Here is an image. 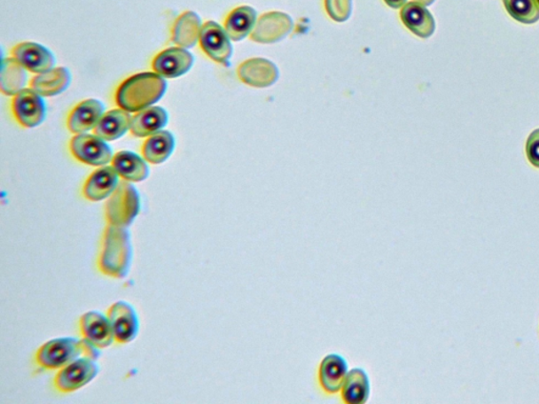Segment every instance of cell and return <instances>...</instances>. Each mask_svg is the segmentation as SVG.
Returning <instances> with one entry per match:
<instances>
[{"label":"cell","mask_w":539,"mask_h":404,"mask_svg":"<svg viewBox=\"0 0 539 404\" xmlns=\"http://www.w3.org/2000/svg\"><path fill=\"white\" fill-rule=\"evenodd\" d=\"M111 166L122 181L142 183L150 175L148 161L131 151H121L113 156Z\"/></svg>","instance_id":"cell-19"},{"label":"cell","mask_w":539,"mask_h":404,"mask_svg":"<svg viewBox=\"0 0 539 404\" xmlns=\"http://www.w3.org/2000/svg\"><path fill=\"white\" fill-rule=\"evenodd\" d=\"M142 209L140 195L131 183L121 181L115 192L106 199L105 221L111 226L129 228L137 218Z\"/></svg>","instance_id":"cell-3"},{"label":"cell","mask_w":539,"mask_h":404,"mask_svg":"<svg viewBox=\"0 0 539 404\" xmlns=\"http://www.w3.org/2000/svg\"><path fill=\"white\" fill-rule=\"evenodd\" d=\"M80 330L83 339L100 350L105 349L115 341L108 315L98 311L83 314L80 319Z\"/></svg>","instance_id":"cell-14"},{"label":"cell","mask_w":539,"mask_h":404,"mask_svg":"<svg viewBox=\"0 0 539 404\" xmlns=\"http://www.w3.org/2000/svg\"><path fill=\"white\" fill-rule=\"evenodd\" d=\"M387 7L392 9H402L404 4L408 3V0H384Z\"/></svg>","instance_id":"cell-31"},{"label":"cell","mask_w":539,"mask_h":404,"mask_svg":"<svg viewBox=\"0 0 539 404\" xmlns=\"http://www.w3.org/2000/svg\"><path fill=\"white\" fill-rule=\"evenodd\" d=\"M11 55L33 74H43L54 69L56 60L49 49L36 43H21L11 50Z\"/></svg>","instance_id":"cell-12"},{"label":"cell","mask_w":539,"mask_h":404,"mask_svg":"<svg viewBox=\"0 0 539 404\" xmlns=\"http://www.w3.org/2000/svg\"><path fill=\"white\" fill-rule=\"evenodd\" d=\"M231 42L226 29L217 22L209 20L202 25L200 48L215 63L229 66L233 54Z\"/></svg>","instance_id":"cell-8"},{"label":"cell","mask_w":539,"mask_h":404,"mask_svg":"<svg viewBox=\"0 0 539 404\" xmlns=\"http://www.w3.org/2000/svg\"><path fill=\"white\" fill-rule=\"evenodd\" d=\"M201 19L193 11H185L174 21L171 41L177 47L191 49L199 43Z\"/></svg>","instance_id":"cell-20"},{"label":"cell","mask_w":539,"mask_h":404,"mask_svg":"<svg viewBox=\"0 0 539 404\" xmlns=\"http://www.w3.org/2000/svg\"><path fill=\"white\" fill-rule=\"evenodd\" d=\"M257 19L255 9L249 5H240L228 14L223 27L232 42H241L251 35Z\"/></svg>","instance_id":"cell-24"},{"label":"cell","mask_w":539,"mask_h":404,"mask_svg":"<svg viewBox=\"0 0 539 404\" xmlns=\"http://www.w3.org/2000/svg\"><path fill=\"white\" fill-rule=\"evenodd\" d=\"M194 56L187 49L181 47L168 48L157 54L152 63L153 71L164 78L182 77L194 65Z\"/></svg>","instance_id":"cell-11"},{"label":"cell","mask_w":539,"mask_h":404,"mask_svg":"<svg viewBox=\"0 0 539 404\" xmlns=\"http://www.w3.org/2000/svg\"><path fill=\"white\" fill-rule=\"evenodd\" d=\"M503 3L509 15L521 24L532 25L539 20L537 0H503Z\"/></svg>","instance_id":"cell-28"},{"label":"cell","mask_w":539,"mask_h":404,"mask_svg":"<svg viewBox=\"0 0 539 404\" xmlns=\"http://www.w3.org/2000/svg\"><path fill=\"white\" fill-rule=\"evenodd\" d=\"M239 80L250 87L269 88L278 81L277 65L266 58H251L238 66Z\"/></svg>","instance_id":"cell-15"},{"label":"cell","mask_w":539,"mask_h":404,"mask_svg":"<svg viewBox=\"0 0 539 404\" xmlns=\"http://www.w3.org/2000/svg\"><path fill=\"white\" fill-rule=\"evenodd\" d=\"M166 78L155 72L139 73L121 82L118 87L115 101L118 108L129 113L151 108L164 97L167 91Z\"/></svg>","instance_id":"cell-1"},{"label":"cell","mask_w":539,"mask_h":404,"mask_svg":"<svg viewBox=\"0 0 539 404\" xmlns=\"http://www.w3.org/2000/svg\"><path fill=\"white\" fill-rule=\"evenodd\" d=\"M71 154L83 165L104 167L113 159V152L105 140L95 134H76L69 144Z\"/></svg>","instance_id":"cell-6"},{"label":"cell","mask_w":539,"mask_h":404,"mask_svg":"<svg viewBox=\"0 0 539 404\" xmlns=\"http://www.w3.org/2000/svg\"><path fill=\"white\" fill-rule=\"evenodd\" d=\"M168 121V115L164 108L151 106L133 116L130 131L134 136L149 137L151 135L162 131Z\"/></svg>","instance_id":"cell-25"},{"label":"cell","mask_w":539,"mask_h":404,"mask_svg":"<svg viewBox=\"0 0 539 404\" xmlns=\"http://www.w3.org/2000/svg\"><path fill=\"white\" fill-rule=\"evenodd\" d=\"M293 29L294 21L288 14L269 12L257 19L250 37L258 43H275L283 41Z\"/></svg>","instance_id":"cell-10"},{"label":"cell","mask_w":539,"mask_h":404,"mask_svg":"<svg viewBox=\"0 0 539 404\" xmlns=\"http://www.w3.org/2000/svg\"><path fill=\"white\" fill-rule=\"evenodd\" d=\"M71 80L70 71L65 66H59L34 76L30 82V88L35 89L43 97H54L69 88Z\"/></svg>","instance_id":"cell-23"},{"label":"cell","mask_w":539,"mask_h":404,"mask_svg":"<svg viewBox=\"0 0 539 404\" xmlns=\"http://www.w3.org/2000/svg\"><path fill=\"white\" fill-rule=\"evenodd\" d=\"M11 109L15 120L27 128H36L47 115L43 97L32 88H26L13 97Z\"/></svg>","instance_id":"cell-7"},{"label":"cell","mask_w":539,"mask_h":404,"mask_svg":"<svg viewBox=\"0 0 539 404\" xmlns=\"http://www.w3.org/2000/svg\"><path fill=\"white\" fill-rule=\"evenodd\" d=\"M27 71L12 56L4 58L0 70V89L7 97H15L26 89Z\"/></svg>","instance_id":"cell-27"},{"label":"cell","mask_w":539,"mask_h":404,"mask_svg":"<svg viewBox=\"0 0 539 404\" xmlns=\"http://www.w3.org/2000/svg\"><path fill=\"white\" fill-rule=\"evenodd\" d=\"M176 144L171 132L162 130L151 135L142 147L144 159L152 165L164 164L173 154Z\"/></svg>","instance_id":"cell-26"},{"label":"cell","mask_w":539,"mask_h":404,"mask_svg":"<svg viewBox=\"0 0 539 404\" xmlns=\"http://www.w3.org/2000/svg\"><path fill=\"white\" fill-rule=\"evenodd\" d=\"M325 11L333 20L345 22L352 14V0H324Z\"/></svg>","instance_id":"cell-29"},{"label":"cell","mask_w":539,"mask_h":404,"mask_svg":"<svg viewBox=\"0 0 539 404\" xmlns=\"http://www.w3.org/2000/svg\"><path fill=\"white\" fill-rule=\"evenodd\" d=\"M348 373H349V366L346 358L340 354H329L320 361L317 369L320 390L327 395L339 394Z\"/></svg>","instance_id":"cell-13"},{"label":"cell","mask_w":539,"mask_h":404,"mask_svg":"<svg viewBox=\"0 0 539 404\" xmlns=\"http://www.w3.org/2000/svg\"><path fill=\"white\" fill-rule=\"evenodd\" d=\"M113 329L115 342L130 344L139 333V318L137 310L127 301H118L106 313Z\"/></svg>","instance_id":"cell-9"},{"label":"cell","mask_w":539,"mask_h":404,"mask_svg":"<svg viewBox=\"0 0 539 404\" xmlns=\"http://www.w3.org/2000/svg\"><path fill=\"white\" fill-rule=\"evenodd\" d=\"M340 395L345 404L367 403L371 395V381L366 369L354 368L349 370Z\"/></svg>","instance_id":"cell-22"},{"label":"cell","mask_w":539,"mask_h":404,"mask_svg":"<svg viewBox=\"0 0 539 404\" xmlns=\"http://www.w3.org/2000/svg\"><path fill=\"white\" fill-rule=\"evenodd\" d=\"M84 356L83 339L64 337L46 342L34 357L36 366L44 370H59Z\"/></svg>","instance_id":"cell-4"},{"label":"cell","mask_w":539,"mask_h":404,"mask_svg":"<svg viewBox=\"0 0 539 404\" xmlns=\"http://www.w3.org/2000/svg\"><path fill=\"white\" fill-rule=\"evenodd\" d=\"M413 2L419 3L421 4L426 5V7H428V5H431L432 4H434L435 2V0H413Z\"/></svg>","instance_id":"cell-32"},{"label":"cell","mask_w":539,"mask_h":404,"mask_svg":"<svg viewBox=\"0 0 539 404\" xmlns=\"http://www.w3.org/2000/svg\"><path fill=\"white\" fill-rule=\"evenodd\" d=\"M99 366L95 359L82 356L60 369L55 375L53 385L56 390L64 394L81 390L97 377Z\"/></svg>","instance_id":"cell-5"},{"label":"cell","mask_w":539,"mask_h":404,"mask_svg":"<svg viewBox=\"0 0 539 404\" xmlns=\"http://www.w3.org/2000/svg\"><path fill=\"white\" fill-rule=\"evenodd\" d=\"M104 113L105 106L99 100H83L76 105L67 115V128L75 135L94 130Z\"/></svg>","instance_id":"cell-17"},{"label":"cell","mask_w":539,"mask_h":404,"mask_svg":"<svg viewBox=\"0 0 539 404\" xmlns=\"http://www.w3.org/2000/svg\"><path fill=\"white\" fill-rule=\"evenodd\" d=\"M401 19L409 31L420 38H429L434 34V17L424 4L407 3L401 9Z\"/></svg>","instance_id":"cell-18"},{"label":"cell","mask_w":539,"mask_h":404,"mask_svg":"<svg viewBox=\"0 0 539 404\" xmlns=\"http://www.w3.org/2000/svg\"><path fill=\"white\" fill-rule=\"evenodd\" d=\"M133 245L128 228L111 226L105 229L101 238L98 267L105 276L125 278L133 261Z\"/></svg>","instance_id":"cell-2"},{"label":"cell","mask_w":539,"mask_h":404,"mask_svg":"<svg viewBox=\"0 0 539 404\" xmlns=\"http://www.w3.org/2000/svg\"><path fill=\"white\" fill-rule=\"evenodd\" d=\"M537 3H538V4H539V0H537Z\"/></svg>","instance_id":"cell-33"},{"label":"cell","mask_w":539,"mask_h":404,"mask_svg":"<svg viewBox=\"0 0 539 404\" xmlns=\"http://www.w3.org/2000/svg\"><path fill=\"white\" fill-rule=\"evenodd\" d=\"M132 120L133 116L126 110H110L101 116L93 132L105 142H114L131 130Z\"/></svg>","instance_id":"cell-21"},{"label":"cell","mask_w":539,"mask_h":404,"mask_svg":"<svg viewBox=\"0 0 539 404\" xmlns=\"http://www.w3.org/2000/svg\"><path fill=\"white\" fill-rule=\"evenodd\" d=\"M120 176L112 166H104L90 174L84 182L82 194L84 198L98 202L108 199L120 184Z\"/></svg>","instance_id":"cell-16"},{"label":"cell","mask_w":539,"mask_h":404,"mask_svg":"<svg viewBox=\"0 0 539 404\" xmlns=\"http://www.w3.org/2000/svg\"><path fill=\"white\" fill-rule=\"evenodd\" d=\"M527 159L533 167L539 168V128L533 131L526 144Z\"/></svg>","instance_id":"cell-30"}]
</instances>
